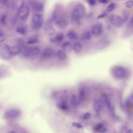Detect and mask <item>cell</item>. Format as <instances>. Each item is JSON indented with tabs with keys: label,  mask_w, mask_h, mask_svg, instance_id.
I'll list each match as a JSON object with an SVG mask.
<instances>
[{
	"label": "cell",
	"mask_w": 133,
	"mask_h": 133,
	"mask_svg": "<svg viewBox=\"0 0 133 133\" xmlns=\"http://www.w3.org/2000/svg\"><path fill=\"white\" fill-rule=\"evenodd\" d=\"M104 107V102L102 100L97 99L94 101L93 107L94 110L97 112H99Z\"/></svg>",
	"instance_id": "5bb4252c"
},
{
	"label": "cell",
	"mask_w": 133,
	"mask_h": 133,
	"mask_svg": "<svg viewBox=\"0 0 133 133\" xmlns=\"http://www.w3.org/2000/svg\"><path fill=\"white\" fill-rule=\"evenodd\" d=\"M2 71H3V70L1 68H0V77H1L2 75H3Z\"/></svg>",
	"instance_id": "60d3db41"
},
{
	"label": "cell",
	"mask_w": 133,
	"mask_h": 133,
	"mask_svg": "<svg viewBox=\"0 0 133 133\" xmlns=\"http://www.w3.org/2000/svg\"><path fill=\"white\" fill-rule=\"evenodd\" d=\"M21 115L20 110L16 109H11L5 111L4 114V117L7 120H15L18 118Z\"/></svg>",
	"instance_id": "277c9868"
},
{
	"label": "cell",
	"mask_w": 133,
	"mask_h": 133,
	"mask_svg": "<svg viewBox=\"0 0 133 133\" xmlns=\"http://www.w3.org/2000/svg\"><path fill=\"white\" fill-rule=\"evenodd\" d=\"M30 13V10L27 6L23 7L18 10V16L22 20H25L27 18Z\"/></svg>",
	"instance_id": "9c48e42d"
},
{
	"label": "cell",
	"mask_w": 133,
	"mask_h": 133,
	"mask_svg": "<svg viewBox=\"0 0 133 133\" xmlns=\"http://www.w3.org/2000/svg\"><path fill=\"white\" fill-rule=\"evenodd\" d=\"M109 21L111 23L116 27H120L123 23V19L120 16L116 15H112L109 17Z\"/></svg>",
	"instance_id": "ba28073f"
},
{
	"label": "cell",
	"mask_w": 133,
	"mask_h": 133,
	"mask_svg": "<svg viewBox=\"0 0 133 133\" xmlns=\"http://www.w3.org/2000/svg\"><path fill=\"white\" fill-rule=\"evenodd\" d=\"M67 38H68L70 40L72 41L76 40L78 38V35L77 34L73 31L69 32L68 33H67Z\"/></svg>",
	"instance_id": "d4e9b609"
},
{
	"label": "cell",
	"mask_w": 133,
	"mask_h": 133,
	"mask_svg": "<svg viewBox=\"0 0 133 133\" xmlns=\"http://www.w3.org/2000/svg\"><path fill=\"white\" fill-rule=\"evenodd\" d=\"M127 102L128 105L133 106V96H131L128 98Z\"/></svg>",
	"instance_id": "1f68e13d"
},
{
	"label": "cell",
	"mask_w": 133,
	"mask_h": 133,
	"mask_svg": "<svg viewBox=\"0 0 133 133\" xmlns=\"http://www.w3.org/2000/svg\"><path fill=\"white\" fill-rule=\"evenodd\" d=\"M44 30L45 34L49 36H52L54 34L55 32V28L51 26H49L45 27L44 29Z\"/></svg>",
	"instance_id": "ac0fdd59"
},
{
	"label": "cell",
	"mask_w": 133,
	"mask_h": 133,
	"mask_svg": "<svg viewBox=\"0 0 133 133\" xmlns=\"http://www.w3.org/2000/svg\"><path fill=\"white\" fill-rule=\"evenodd\" d=\"M32 6L34 10L36 12H41L44 10V5L42 2H34Z\"/></svg>",
	"instance_id": "e0dca14e"
},
{
	"label": "cell",
	"mask_w": 133,
	"mask_h": 133,
	"mask_svg": "<svg viewBox=\"0 0 133 133\" xmlns=\"http://www.w3.org/2000/svg\"><path fill=\"white\" fill-rule=\"evenodd\" d=\"M103 31V26L101 23L95 24L91 28V33L95 36H99Z\"/></svg>",
	"instance_id": "7c38bea8"
},
{
	"label": "cell",
	"mask_w": 133,
	"mask_h": 133,
	"mask_svg": "<svg viewBox=\"0 0 133 133\" xmlns=\"http://www.w3.org/2000/svg\"><path fill=\"white\" fill-rule=\"evenodd\" d=\"M55 52L51 48H45L43 51L41 55V58L43 59H48L54 56Z\"/></svg>",
	"instance_id": "8fae6325"
},
{
	"label": "cell",
	"mask_w": 133,
	"mask_h": 133,
	"mask_svg": "<svg viewBox=\"0 0 133 133\" xmlns=\"http://www.w3.org/2000/svg\"><path fill=\"white\" fill-rule=\"evenodd\" d=\"M91 117V114L89 112H86L83 116V118L85 120H88Z\"/></svg>",
	"instance_id": "e575fe53"
},
{
	"label": "cell",
	"mask_w": 133,
	"mask_h": 133,
	"mask_svg": "<svg viewBox=\"0 0 133 133\" xmlns=\"http://www.w3.org/2000/svg\"><path fill=\"white\" fill-rule=\"evenodd\" d=\"M39 42V41L36 38H33L31 39L28 41L27 43L28 44H34L37 43Z\"/></svg>",
	"instance_id": "d6a6232c"
},
{
	"label": "cell",
	"mask_w": 133,
	"mask_h": 133,
	"mask_svg": "<svg viewBox=\"0 0 133 133\" xmlns=\"http://www.w3.org/2000/svg\"><path fill=\"white\" fill-rule=\"evenodd\" d=\"M86 13V7L84 4L79 3L72 9L71 15L73 19L77 22H79L85 16Z\"/></svg>",
	"instance_id": "6da1fadb"
},
{
	"label": "cell",
	"mask_w": 133,
	"mask_h": 133,
	"mask_svg": "<svg viewBox=\"0 0 133 133\" xmlns=\"http://www.w3.org/2000/svg\"><path fill=\"white\" fill-rule=\"evenodd\" d=\"M99 2L100 3L103 4H106L108 2V0H98Z\"/></svg>",
	"instance_id": "74e56055"
},
{
	"label": "cell",
	"mask_w": 133,
	"mask_h": 133,
	"mask_svg": "<svg viewBox=\"0 0 133 133\" xmlns=\"http://www.w3.org/2000/svg\"><path fill=\"white\" fill-rule=\"evenodd\" d=\"M16 33L21 35H25L27 33V29L25 27L19 26L16 28Z\"/></svg>",
	"instance_id": "44dd1931"
},
{
	"label": "cell",
	"mask_w": 133,
	"mask_h": 133,
	"mask_svg": "<svg viewBox=\"0 0 133 133\" xmlns=\"http://www.w3.org/2000/svg\"><path fill=\"white\" fill-rule=\"evenodd\" d=\"M73 49L76 53H80L83 49V46L80 42H77L74 44Z\"/></svg>",
	"instance_id": "ffe728a7"
},
{
	"label": "cell",
	"mask_w": 133,
	"mask_h": 133,
	"mask_svg": "<svg viewBox=\"0 0 133 133\" xmlns=\"http://www.w3.org/2000/svg\"><path fill=\"white\" fill-rule=\"evenodd\" d=\"M112 75L116 79H123L127 77L128 72L127 69L121 66H115L112 69Z\"/></svg>",
	"instance_id": "7a4b0ae2"
},
{
	"label": "cell",
	"mask_w": 133,
	"mask_h": 133,
	"mask_svg": "<svg viewBox=\"0 0 133 133\" xmlns=\"http://www.w3.org/2000/svg\"><path fill=\"white\" fill-rule=\"evenodd\" d=\"M58 107L60 109L64 111H66L68 109V107L67 104V102H61V103L58 104Z\"/></svg>",
	"instance_id": "83f0119b"
},
{
	"label": "cell",
	"mask_w": 133,
	"mask_h": 133,
	"mask_svg": "<svg viewBox=\"0 0 133 133\" xmlns=\"http://www.w3.org/2000/svg\"><path fill=\"white\" fill-rule=\"evenodd\" d=\"M40 49L37 46L25 48L22 52V55L25 58H30L37 56L40 53Z\"/></svg>",
	"instance_id": "5b68a950"
},
{
	"label": "cell",
	"mask_w": 133,
	"mask_h": 133,
	"mask_svg": "<svg viewBox=\"0 0 133 133\" xmlns=\"http://www.w3.org/2000/svg\"><path fill=\"white\" fill-rule=\"evenodd\" d=\"M130 22H131V25H132L133 27V17H132V18L131 19Z\"/></svg>",
	"instance_id": "b9f144b4"
},
{
	"label": "cell",
	"mask_w": 133,
	"mask_h": 133,
	"mask_svg": "<svg viewBox=\"0 0 133 133\" xmlns=\"http://www.w3.org/2000/svg\"><path fill=\"white\" fill-rule=\"evenodd\" d=\"M56 56L58 59L60 60H64L66 58V53L63 50H58L56 53Z\"/></svg>",
	"instance_id": "cb8c5ba5"
},
{
	"label": "cell",
	"mask_w": 133,
	"mask_h": 133,
	"mask_svg": "<svg viewBox=\"0 0 133 133\" xmlns=\"http://www.w3.org/2000/svg\"><path fill=\"white\" fill-rule=\"evenodd\" d=\"M62 49L63 51L67 52H70L72 50V45L70 42H65L62 45Z\"/></svg>",
	"instance_id": "d6986e66"
},
{
	"label": "cell",
	"mask_w": 133,
	"mask_h": 133,
	"mask_svg": "<svg viewBox=\"0 0 133 133\" xmlns=\"http://www.w3.org/2000/svg\"><path fill=\"white\" fill-rule=\"evenodd\" d=\"M94 130L96 132L101 133H104L107 130V129L104 127V124L103 123H100L96 125L94 128Z\"/></svg>",
	"instance_id": "7402d4cb"
},
{
	"label": "cell",
	"mask_w": 133,
	"mask_h": 133,
	"mask_svg": "<svg viewBox=\"0 0 133 133\" xmlns=\"http://www.w3.org/2000/svg\"><path fill=\"white\" fill-rule=\"evenodd\" d=\"M9 52L11 56L13 57L16 56L21 52V50L18 46H9L8 48Z\"/></svg>",
	"instance_id": "9a60e30c"
},
{
	"label": "cell",
	"mask_w": 133,
	"mask_h": 133,
	"mask_svg": "<svg viewBox=\"0 0 133 133\" xmlns=\"http://www.w3.org/2000/svg\"><path fill=\"white\" fill-rule=\"evenodd\" d=\"M3 6V2L2 0H0V9L2 8Z\"/></svg>",
	"instance_id": "ab89813d"
},
{
	"label": "cell",
	"mask_w": 133,
	"mask_h": 133,
	"mask_svg": "<svg viewBox=\"0 0 133 133\" xmlns=\"http://www.w3.org/2000/svg\"><path fill=\"white\" fill-rule=\"evenodd\" d=\"M68 18L65 15H62L59 16L55 20V25L59 28H64L68 25Z\"/></svg>",
	"instance_id": "8992f818"
},
{
	"label": "cell",
	"mask_w": 133,
	"mask_h": 133,
	"mask_svg": "<svg viewBox=\"0 0 133 133\" xmlns=\"http://www.w3.org/2000/svg\"><path fill=\"white\" fill-rule=\"evenodd\" d=\"M106 16V13H104L102 14L101 15H99V16H98V19H100V18H104V17Z\"/></svg>",
	"instance_id": "8d00e7d4"
},
{
	"label": "cell",
	"mask_w": 133,
	"mask_h": 133,
	"mask_svg": "<svg viewBox=\"0 0 133 133\" xmlns=\"http://www.w3.org/2000/svg\"></svg>",
	"instance_id": "ee69618b"
},
{
	"label": "cell",
	"mask_w": 133,
	"mask_h": 133,
	"mask_svg": "<svg viewBox=\"0 0 133 133\" xmlns=\"http://www.w3.org/2000/svg\"><path fill=\"white\" fill-rule=\"evenodd\" d=\"M126 7L127 8H131L133 7V0H128L125 3Z\"/></svg>",
	"instance_id": "4dcf8cb0"
},
{
	"label": "cell",
	"mask_w": 133,
	"mask_h": 133,
	"mask_svg": "<svg viewBox=\"0 0 133 133\" xmlns=\"http://www.w3.org/2000/svg\"><path fill=\"white\" fill-rule=\"evenodd\" d=\"M64 34L63 33H59L54 38H51L50 41L52 42L60 43L64 40Z\"/></svg>",
	"instance_id": "2e32d148"
},
{
	"label": "cell",
	"mask_w": 133,
	"mask_h": 133,
	"mask_svg": "<svg viewBox=\"0 0 133 133\" xmlns=\"http://www.w3.org/2000/svg\"><path fill=\"white\" fill-rule=\"evenodd\" d=\"M80 102H81L80 101V99L76 95L73 94L70 100V103L72 105H79Z\"/></svg>",
	"instance_id": "603a6c76"
},
{
	"label": "cell",
	"mask_w": 133,
	"mask_h": 133,
	"mask_svg": "<svg viewBox=\"0 0 133 133\" xmlns=\"http://www.w3.org/2000/svg\"><path fill=\"white\" fill-rule=\"evenodd\" d=\"M9 46L8 45H4L0 51V56L4 60H10L13 58L9 52Z\"/></svg>",
	"instance_id": "30bf717a"
},
{
	"label": "cell",
	"mask_w": 133,
	"mask_h": 133,
	"mask_svg": "<svg viewBox=\"0 0 133 133\" xmlns=\"http://www.w3.org/2000/svg\"><path fill=\"white\" fill-rule=\"evenodd\" d=\"M44 23V18L42 15L35 14L32 19V27L33 29L37 30L39 29L43 26Z\"/></svg>",
	"instance_id": "3957f363"
},
{
	"label": "cell",
	"mask_w": 133,
	"mask_h": 133,
	"mask_svg": "<svg viewBox=\"0 0 133 133\" xmlns=\"http://www.w3.org/2000/svg\"><path fill=\"white\" fill-rule=\"evenodd\" d=\"M5 40V38L3 35L1 34V33H0V43L3 42Z\"/></svg>",
	"instance_id": "f35d334b"
},
{
	"label": "cell",
	"mask_w": 133,
	"mask_h": 133,
	"mask_svg": "<svg viewBox=\"0 0 133 133\" xmlns=\"http://www.w3.org/2000/svg\"><path fill=\"white\" fill-rule=\"evenodd\" d=\"M72 125L73 127L78 128H83V126L81 124L78 123H72Z\"/></svg>",
	"instance_id": "836d02e7"
},
{
	"label": "cell",
	"mask_w": 133,
	"mask_h": 133,
	"mask_svg": "<svg viewBox=\"0 0 133 133\" xmlns=\"http://www.w3.org/2000/svg\"><path fill=\"white\" fill-rule=\"evenodd\" d=\"M78 97L80 102H84L85 98V91L83 88H81L79 91Z\"/></svg>",
	"instance_id": "4316f807"
},
{
	"label": "cell",
	"mask_w": 133,
	"mask_h": 133,
	"mask_svg": "<svg viewBox=\"0 0 133 133\" xmlns=\"http://www.w3.org/2000/svg\"><path fill=\"white\" fill-rule=\"evenodd\" d=\"M91 37V33L88 30H85L82 34L81 38L83 40H89Z\"/></svg>",
	"instance_id": "484cf974"
},
{
	"label": "cell",
	"mask_w": 133,
	"mask_h": 133,
	"mask_svg": "<svg viewBox=\"0 0 133 133\" xmlns=\"http://www.w3.org/2000/svg\"><path fill=\"white\" fill-rule=\"evenodd\" d=\"M104 98L106 105H107L108 109L109 110L110 112H111V117H112V118L114 119V120H116L117 117H116V116L114 114L115 113V107H114V105H113V104L111 102V101L110 100V98L106 94L104 95Z\"/></svg>",
	"instance_id": "52a82bcc"
},
{
	"label": "cell",
	"mask_w": 133,
	"mask_h": 133,
	"mask_svg": "<svg viewBox=\"0 0 133 133\" xmlns=\"http://www.w3.org/2000/svg\"><path fill=\"white\" fill-rule=\"evenodd\" d=\"M133 132L132 130H129L127 132V133H133Z\"/></svg>",
	"instance_id": "7bdbcfd3"
},
{
	"label": "cell",
	"mask_w": 133,
	"mask_h": 133,
	"mask_svg": "<svg viewBox=\"0 0 133 133\" xmlns=\"http://www.w3.org/2000/svg\"><path fill=\"white\" fill-rule=\"evenodd\" d=\"M6 22V17L5 15H2L0 17V23L5 25Z\"/></svg>",
	"instance_id": "f546056e"
},
{
	"label": "cell",
	"mask_w": 133,
	"mask_h": 133,
	"mask_svg": "<svg viewBox=\"0 0 133 133\" xmlns=\"http://www.w3.org/2000/svg\"><path fill=\"white\" fill-rule=\"evenodd\" d=\"M116 7V4L114 3L111 4H109V5L107 7V8H106V10L107 12H111V11H112L114 10V9Z\"/></svg>",
	"instance_id": "f1b7e54d"
},
{
	"label": "cell",
	"mask_w": 133,
	"mask_h": 133,
	"mask_svg": "<svg viewBox=\"0 0 133 133\" xmlns=\"http://www.w3.org/2000/svg\"><path fill=\"white\" fill-rule=\"evenodd\" d=\"M25 2L24 0H12V7L15 10H19L20 9L24 6Z\"/></svg>",
	"instance_id": "4fadbf2b"
},
{
	"label": "cell",
	"mask_w": 133,
	"mask_h": 133,
	"mask_svg": "<svg viewBox=\"0 0 133 133\" xmlns=\"http://www.w3.org/2000/svg\"><path fill=\"white\" fill-rule=\"evenodd\" d=\"M88 3L91 6L95 5L96 4V0H88Z\"/></svg>",
	"instance_id": "d590c367"
}]
</instances>
